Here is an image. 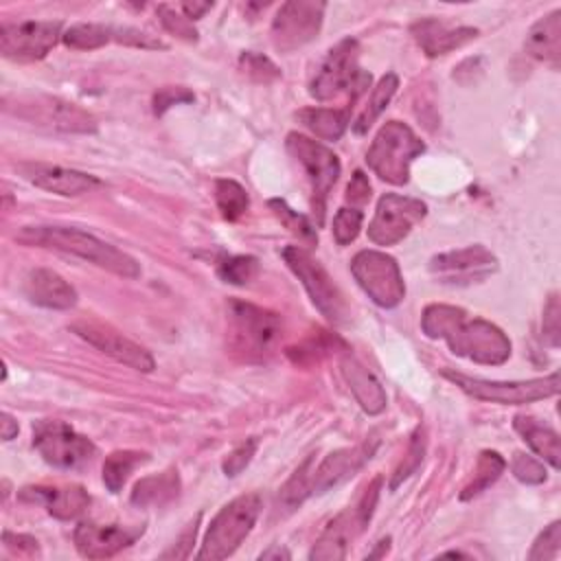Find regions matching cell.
Here are the masks:
<instances>
[{
	"label": "cell",
	"mask_w": 561,
	"mask_h": 561,
	"mask_svg": "<svg viewBox=\"0 0 561 561\" xmlns=\"http://www.w3.org/2000/svg\"><path fill=\"white\" fill-rule=\"evenodd\" d=\"M421 329L432 340H445L451 353L478 364L497 366L511 357L506 333L484 318H469L462 307L427 305L421 316Z\"/></svg>",
	"instance_id": "cell-1"
},
{
	"label": "cell",
	"mask_w": 561,
	"mask_h": 561,
	"mask_svg": "<svg viewBox=\"0 0 561 561\" xmlns=\"http://www.w3.org/2000/svg\"><path fill=\"white\" fill-rule=\"evenodd\" d=\"M15 239L26 245L37 248H50L59 252L75 254L83 261H90L112 274H118L123 278H136L140 276V265L134 256L127 252L114 248L107 241H101L99 237L70 228V226H26L22 228Z\"/></svg>",
	"instance_id": "cell-2"
},
{
	"label": "cell",
	"mask_w": 561,
	"mask_h": 561,
	"mask_svg": "<svg viewBox=\"0 0 561 561\" xmlns=\"http://www.w3.org/2000/svg\"><path fill=\"white\" fill-rule=\"evenodd\" d=\"M261 506H263V500L256 491L243 493L230 500L228 504H224L219 513L210 519V526L204 535L197 559L219 561L230 557L254 528Z\"/></svg>",
	"instance_id": "cell-3"
},
{
	"label": "cell",
	"mask_w": 561,
	"mask_h": 561,
	"mask_svg": "<svg viewBox=\"0 0 561 561\" xmlns=\"http://www.w3.org/2000/svg\"><path fill=\"white\" fill-rule=\"evenodd\" d=\"M425 151V142L401 121H388L375 136L366 151V162L381 180L390 184H405L410 180V164Z\"/></svg>",
	"instance_id": "cell-4"
},
{
	"label": "cell",
	"mask_w": 561,
	"mask_h": 561,
	"mask_svg": "<svg viewBox=\"0 0 561 561\" xmlns=\"http://www.w3.org/2000/svg\"><path fill=\"white\" fill-rule=\"evenodd\" d=\"M357 57L359 46L355 39L346 37L335 44L313 75L309 94L318 101H329L342 92H348L351 103H355V99L370 85V72H364L357 66Z\"/></svg>",
	"instance_id": "cell-5"
},
{
	"label": "cell",
	"mask_w": 561,
	"mask_h": 561,
	"mask_svg": "<svg viewBox=\"0 0 561 561\" xmlns=\"http://www.w3.org/2000/svg\"><path fill=\"white\" fill-rule=\"evenodd\" d=\"M228 327L232 348L248 359L265 357L283 329L278 313L237 298L228 302Z\"/></svg>",
	"instance_id": "cell-6"
},
{
	"label": "cell",
	"mask_w": 561,
	"mask_h": 561,
	"mask_svg": "<svg viewBox=\"0 0 561 561\" xmlns=\"http://www.w3.org/2000/svg\"><path fill=\"white\" fill-rule=\"evenodd\" d=\"M379 491H381V476H377L368 482V486L364 489V493L359 495V500L353 506H346L342 513H337L327 524V528L313 543L309 559H313V561L344 559L351 541L368 526V522L375 513L377 500H379Z\"/></svg>",
	"instance_id": "cell-7"
},
{
	"label": "cell",
	"mask_w": 561,
	"mask_h": 561,
	"mask_svg": "<svg viewBox=\"0 0 561 561\" xmlns=\"http://www.w3.org/2000/svg\"><path fill=\"white\" fill-rule=\"evenodd\" d=\"M443 377H447L451 383H456L462 392H467L473 399L502 403V405H522L533 403L539 399L554 397L559 392V373L552 370L546 377L526 379V381H489L480 377H469L456 370H443Z\"/></svg>",
	"instance_id": "cell-8"
},
{
	"label": "cell",
	"mask_w": 561,
	"mask_h": 561,
	"mask_svg": "<svg viewBox=\"0 0 561 561\" xmlns=\"http://www.w3.org/2000/svg\"><path fill=\"white\" fill-rule=\"evenodd\" d=\"M287 151L291 153V158L302 164L309 186H311V206L316 213V221L318 226H322L324 221V204H327V195L331 191V186L337 182L340 175V160L337 156L322 142L302 136L298 131L287 134L285 140Z\"/></svg>",
	"instance_id": "cell-9"
},
{
	"label": "cell",
	"mask_w": 561,
	"mask_h": 561,
	"mask_svg": "<svg viewBox=\"0 0 561 561\" xmlns=\"http://www.w3.org/2000/svg\"><path fill=\"white\" fill-rule=\"evenodd\" d=\"M283 259L289 265V270L298 276L302 287L307 289L311 302L316 309L333 324H344L348 309L344 302V296L340 287L333 283L329 272L316 261L305 248L300 245H287L283 250Z\"/></svg>",
	"instance_id": "cell-10"
},
{
	"label": "cell",
	"mask_w": 561,
	"mask_h": 561,
	"mask_svg": "<svg viewBox=\"0 0 561 561\" xmlns=\"http://www.w3.org/2000/svg\"><path fill=\"white\" fill-rule=\"evenodd\" d=\"M351 272L368 298L383 309H392L405 298L399 263L386 252L359 250L351 261Z\"/></svg>",
	"instance_id": "cell-11"
},
{
	"label": "cell",
	"mask_w": 561,
	"mask_h": 561,
	"mask_svg": "<svg viewBox=\"0 0 561 561\" xmlns=\"http://www.w3.org/2000/svg\"><path fill=\"white\" fill-rule=\"evenodd\" d=\"M33 447L39 451V456L59 469H77L92 460L96 447L94 443L75 432L64 421H37L33 425Z\"/></svg>",
	"instance_id": "cell-12"
},
{
	"label": "cell",
	"mask_w": 561,
	"mask_h": 561,
	"mask_svg": "<svg viewBox=\"0 0 561 561\" xmlns=\"http://www.w3.org/2000/svg\"><path fill=\"white\" fill-rule=\"evenodd\" d=\"M427 213L425 202L408 195L386 193L377 202L375 217L368 224V239L375 245H394L419 224Z\"/></svg>",
	"instance_id": "cell-13"
},
{
	"label": "cell",
	"mask_w": 561,
	"mask_h": 561,
	"mask_svg": "<svg viewBox=\"0 0 561 561\" xmlns=\"http://www.w3.org/2000/svg\"><path fill=\"white\" fill-rule=\"evenodd\" d=\"M59 37L61 24L53 20L4 22L0 26V53L7 59L35 61L46 57Z\"/></svg>",
	"instance_id": "cell-14"
},
{
	"label": "cell",
	"mask_w": 561,
	"mask_h": 561,
	"mask_svg": "<svg viewBox=\"0 0 561 561\" xmlns=\"http://www.w3.org/2000/svg\"><path fill=\"white\" fill-rule=\"evenodd\" d=\"M324 2L313 0H289L280 4L272 20V42L278 50L289 53L307 42H311L322 26Z\"/></svg>",
	"instance_id": "cell-15"
},
{
	"label": "cell",
	"mask_w": 561,
	"mask_h": 561,
	"mask_svg": "<svg viewBox=\"0 0 561 561\" xmlns=\"http://www.w3.org/2000/svg\"><path fill=\"white\" fill-rule=\"evenodd\" d=\"M497 270V259L484 245H467L430 259V274L445 285L480 283Z\"/></svg>",
	"instance_id": "cell-16"
},
{
	"label": "cell",
	"mask_w": 561,
	"mask_h": 561,
	"mask_svg": "<svg viewBox=\"0 0 561 561\" xmlns=\"http://www.w3.org/2000/svg\"><path fill=\"white\" fill-rule=\"evenodd\" d=\"M81 340H85L88 344H92L94 348L103 351L105 355H110L112 359L134 368V370H140V373H151L156 368V362L151 357V353L136 344L134 340L125 337L121 331H116L114 327L110 324H103V322H88V320H81V322H75L70 327Z\"/></svg>",
	"instance_id": "cell-17"
},
{
	"label": "cell",
	"mask_w": 561,
	"mask_h": 561,
	"mask_svg": "<svg viewBox=\"0 0 561 561\" xmlns=\"http://www.w3.org/2000/svg\"><path fill=\"white\" fill-rule=\"evenodd\" d=\"M15 114L61 131H75V134L96 131V121L90 112H85L77 103L61 101L57 96H35V99L22 101Z\"/></svg>",
	"instance_id": "cell-18"
},
{
	"label": "cell",
	"mask_w": 561,
	"mask_h": 561,
	"mask_svg": "<svg viewBox=\"0 0 561 561\" xmlns=\"http://www.w3.org/2000/svg\"><path fill=\"white\" fill-rule=\"evenodd\" d=\"M142 533L145 526L83 522L75 528V546L85 559H110L123 548L131 546Z\"/></svg>",
	"instance_id": "cell-19"
},
{
	"label": "cell",
	"mask_w": 561,
	"mask_h": 561,
	"mask_svg": "<svg viewBox=\"0 0 561 561\" xmlns=\"http://www.w3.org/2000/svg\"><path fill=\"white\" fill-rule=\"evenodd\" d=\"M64 44L75 50H94L110 42H123L140 48H164L160 39H153L147 33H140L136 28H116L110 24H96V22H79L64 31L61 35Z\"/></svg>",
	"instance_id": "cell-20"
},
{
	"label": "cell",
	"mask_w": 561,
	"mask_h": 561,
	"mask_svg": "<svg viewBox=\"0 0 561 561\" xmlns=\"http://www.w3.org/2000/svg\"><path fill=\"white\" fill-rule=\"evenodd\" d=\"M20 171L37 188H44V191L57 193V195H66V197L90 193L92 188L101 186V180L96 175H90V173H83L77 169H66L59 164L31 162V164H22Z\"/></svg>",
	"instance_id": "cell-21"
},
{
	"label": "cell",
	"mask_w": 561,
	"mask_h": 561,
	"mask_svg": "<svg viewBox=\"0 0 561 561\" xmlns=\"http://www.w3.org/2000/svg\"><path fill=\"white\" fill-rule=\"evenodd\" d=\"M375 451V443H362L357 447H344V449H335L329 456H324V460L320 465H316L313 469V484L311 491L313 495L327 493L329 489L342 484L344 480H348L351 476H355L364 462L370 458V454Z\"/></svg>",
	"instance_id": "cell-22"
},
{
	"label": "cell",
	"mask_w": 561,
	"mask_h": 561,
	"mask_svg": "<svg viewBox=\"0 0 561 561\" xmlns=\"http://www.w3.org/2000/svg\"><path fill=\"white\" fill-rule=\"evenodd\" d=\"M410 33L427 57L447 55L478 37V28H473V26H451L436 18L416 20L410 26Z\"/></svg>",
	"instance_id": "cell-23"
},
{
	"label": "cell",
	"mask_w": 561,
	"mask_h": 561,
	"mask_svg": "<svg viewBox=\"0 0 561 561\" xmlns=\"http://www.w3.org/2000/svg\"><path fill=\"white\" fill-rule=\"evenodd\" d=\"M20 500L24 502H42L46 511L57 519H75L90 506V495L79 484H66V486H24L20 491Z\"/></svg>",
	"instance_id": "cell-24"
},
{
	"label": "cell",
	"mask_w": 561,
	"mask_h": 561,
	"mask_svg": "<svg viewBox=\"0 0 561 561\" xmlns=\"http://www.w3.org/2000/svg\"><path fill=\"white\" fill-rule=\"evenodd\" d=\"M24 294L31 302L46 309H70L77 305L75 287L48 267H35L26 274Z\"/></svg>",
	"instance_id": "cell-25"
},
{
	"label": "cell",
	"mask_w": 561,
	"mask_h": 561,
	"mask_svg": "<svg viewBox=\"0 0 561 561\" xmlns=\"http://www.w3.org/2000/svg\"><path fill=\"white\" fill-rule=\"evenodd\" d=\"M344 381L348 383L353 397L357 399V403L362 405L364 412L368 414H379L383 412L388 397L383 386L377 381V377L351 353H344L342 362H340Z\"/></svg>",
	"instance_id": "cell-26"
},
{
	"label": "cell",
	"mask_w": 561,
	"mask_h": 561,
	"mask_svg": "<svg viewBox=\"0 0 561 561\" xmlns=\"http://www.w3.org/2000/svg\"><path fill=\"white\" fill-rule=\"evenodd\" d=\"M524 48L530 57L559 68L561 59V11L554 9L546 18L537 20L524 42Z\"/></svg>",
	"instance_id": "cell-27"
},
{
	"label": "cell",
	"mask_w": 561,
	"mask_h": 561,
	"mask_svg": "<svg viewBox=\"0 0 561 561\" xmlns=\"http://www.w3.org/2000/svg\"><path fill=\"white\" fill-rule=\"evenodd\" d=\"M513 425H515V430L522 434V438L528 443V447L537 456H541L546 462H550V467L559 469L561 440H559V434L548 423H541L535 416L517 414Z\"/></svg>",
	"instance_id": "cell-28"
},
{
	"label": "cell",
	"mask_w": 561,
	"mask_h": 561,
	"mask_svg": "<svg viewBox=\"0 0 561 561\" xmlns=\"http://www.w3.org/2000/svg\"><path fill=\"white\" fill-rule=\"evenodd\" d=\"M180 495V476L175 469H167L158 476L142 478L131 491V504L136 506H164Z\"/></svg>",
	"instance_id": "cell-29"
},
{
	"label": "cell",
	"mask_w": 561,
	"mask_h": 561,
	"mask_svg": "<svg viewBox=\"0 0 561 561\" xmlns=\"http://www.w3.org/2000/svg\"><path fill=\"white\" fill-rule=\"evenodd\" d=\"M296 116L309 131H313L322 140H337L348 125V110L305 107Z\"/></svg>",
	"instance_id": "cell-30"
},
{
	"label": "cell",
	"mask_w": 561,
	"mask_h": 561,
	"mask_svg": "<svg viewBox=\"0 0 561 561\" xmlns=\"http://www.w3.org/2000/svg\"><path fill=\"white\" fill-rule=\"evenodd\" d=\"M397 88H399V77H397L394 72H386V75L379 79V83H377V85L373 88V92H370V99H368L366 107L362 110V114H359L357 121L353 123L355 134H364V131L379 118V114L386 110V105H388L390 99L394 96Z\"/></svg>",
	"instance_id": "cell-31"
},
{
	"label": "cell",
	"mask_w": 561,
	"mask_h": 561,
	"mask_svg": "<svg viewBox=\"0 0 561 561\" xmlns=\"http://www.w3.org/2000/svg\"><path fill=\"white\" fill-rule=\"evenodd\" d=\"M149 460V454L145 451H131V449H123V451H112L105 462H103V482L112 493H118L123 489V484L127 482L129 473Z\"/></svg>",
	"instance_id": "cell-32"
},
{
	"label": "cell",
	"mask_w": 561,
	"mask_h": 561,
	"mask_svg": "<svg viewBox=\"0 0 561 561\" xmlns=\"http://www.w3.org/2000/svg\"><path fill=\"white\" fill-rule=\"evenodd\" d=\"M313 469H316V454L307 456L305 462L291 473V478L285 482V486L278 493V502L285 511L298 508L309 495H313Z\"/></svg>",
	"instance_id": "cell-33"
},
{
	"label": "cell",
	"mask_w": 561,
	"mask_h": 561,
	"mask_svg": "<svg viewBox=\"0 0 561 561\" xmlns=\"http://www.w3.org/2000/svg\"><path fill=\"white\" fill-rule=\"evenodd\" d=\"M504 469H506V460H504L497 451H491V449L480 451L478 465H476V471H473V478H471V482L462 489L460 500H471V497L480 495L482 491H486V489L502 476Z\"/></svg>",
	"instance_id": "cell-34"
},
{
	"label": "cell",
	"mask_w": 561,
	"mask_h": 561,
	"mask_svg": "<svg viewBox=\"0 0 561 561\" xmlns=\"http://www.w3.org/2000/svg\"><path fill=\"white\" fill-rule=\"evenodd\" d=\"M215 202H217L221 217L228 221L239 219L250 206L248 191L239 182L228 180V178H221L215 182Z\"/></svg>",
	"instance_id": "cell-35"
},
{
	"label": "cell",
	"mask_w": 561,
	"mask_h": 561,
	"mask_svg": "<svg viewBox=\"0 0 561 561\" xmlns=\"http://www.w3.org/2000/svg\"><path fill=\"white\" fill-rule=\"evenodd\" d=\"M256 272H259V261L256 256H250V254L224 256L217 263V276L230 285H245L256 276Z\"/></svg>",
	"instance_id": "cell-36"
},
{
	"label": "cell",
	"mask_w": 561,
	"mask_h": 561,
	"mask_svg": "<svg viewBox=\"0 0 561 561\" xmlns=\"http://www.w3.org/2000/svg\"><path fill=\"white\" fill-rule=\"evenodd\" d=\"M270 208L274 210V215L278 217V221L291 232L296 234L305 245H313L318 241L316 228L309 224V219L300 213H296L294 208L287 206L285 199H270Z\"/></svg>",
	"instance_id": "cell-37"
},
{
	"label": "cell",
	"mask_w": 561,
	"mask_h": 561,
	"mask_svg": "<svg viewBox=\"0 0 561 561\" xmlns=\"http://www.w3.org/2000/svg\"><path fill=\"white\" fill-rule=\"evenodd\" d=\"M425 447H427V438H425V430L423 427H416L412 438H410V445H408V451L403 456V460L397 465L394 473H392V480H390V491H394L403 480H408L423 462V456H425Z\"/></svg>",
	"instance_id": "cell-38"
},
{
	"label": "cell",
	"mask_w": 561,
	"mask_h": 561,
	"mask_svg": "<svg viewBox=\"0 0 561 561\" xmlns=\"http://www.w3.org/2000/svg\"><path fill=\"white\" fill-rule=\"evenodd\" d=\"M362 221H364V213L357 208H340L333 217V239L340 245H346L351 241L357 239L359 230H362Z\"/></svg>",
	"instance_id": "cell-39"
},
{
	"label": "cell",
	"mask_w": 561,
	"mask_h": 561,
	"mask_svg": "<svg viewBox=\"0 0 561 561\" xmlns=\"http://www.w3.org/2000/svg\"><path fill=\"white\" fill-rule=\"evenodd\" d=\"M239 64H241V70H243L250 79H254V81H259V83H270V81H274V79L280 77V70L272 64V59H267L265 55L252 53V50L243 53V55L239 57Z\"/></svg>",
	"instance_id": "cell-40"
},
{
	"label": "cell",
	"mask_w": 561,
	"mask_h": 561,
	"mask_svg": "<svg viewBox=\"0 0 561 561\" xmlns=\"http://www.w3.org/2000/svg\"><path fill=\"white\" fill-rule=\"evenodd\" d=\"M559 543H561V522L554 519L550 526L543 528V533H539V537L535 539L528 552V559L530 561L554 559L559 554Z\"/></svg>",
	"instance_id": "cell-41"
},
{
	"label": "cell",
	"mask_w": 561,
	"mask_h": 561,
	"mask_svg": "<svg viewBox=\"0 0 561 561\" xmlns=\"http://www.w3.org/2000/svg\"><path fill=\"white\" fill-rule=\"evenodd\" d=\"M156 11H158V15H160L162 26H164L169 33H173V35L186 39V42H195V39H197V31H195L193 22H191L182 11H178L175 7H169V4H158Z\"/></svg>",
	"instance_id": "cell-42"
},
{
	"label": "cell",
	"mask_w": 561,
	"mask_h": 561,
	"mask_svg": "<svg viewBox=\"0 0 561 561\" xmlns=\"http://www.w3.org/2000/svg\"><path fill=\"white\" fill-rule=\"evenodd\" d=\"M256 447H259V438H254V436H252V438H245L243 443H239V445L224 458V462H221L224 473H226L228 478L239 476V473L250 465V460L254 458Z\"/></svg>",
	"instance_id": "cell-43"
},
{
	"label": "cell",
	"mask_w": 561,
	"mask_h": 561,
	"mask_svg": "<svg viewBox=\"0 0 561 561\" xmlns=\"http://www.w3.org/2000/svg\"><path fill=\"white\" fill-rule=\"evenodd\" d=\"M511 471L513 476L524 482V484H541L546 480V469L543 462H539L537 458L517 451L511 460Z\"/></svg>",
	"instance_id": "cell-44"
},
{
	"label": "cell",
	"mask_w": 561,
	"mask_h": 561,
	"mask_svg": "<svg viewBox=\"0 0 561 561\" xmlns=\"http://www.w3.org/2000/svg\"><path fill=\"white\" fill-rule=\"evenodd\" d=\"M195 96L188 88L184 85H164L158 88V92L153 94V114L162 116L169 107L180 105V103H191Z\"/></svg>",
	"instance_id": "cell-45"
},
{
	"label": "cell",
	"mask_w": 561,
	"mask_h": 561,
	"mask_svg": "<svg viewBox=\"0 0 561 561\" xmlns=\"http://www.w3.org/2000/svg\"><path fill=\"white\" fill-rule=\"evenodd\" d=\"M543 340L550 346H559L561 342V307L557 294H550L543 307Z\"/></svg>",
	"instance_id": "cell-46"
},
{
	"label": "cell",
	"mask_w": 561,
	"mask_h": 561,
	"mask_svg": "<svg viewBox=\"0 0 561 561\" xmlns=\"http://www.w3.org/2000/svg\"><path fill=\"white\" fill-rule=\"evenodd\" d=\"M2 543L7 546V550L15 552L18 557H39V543L31 535L4 530L2 533Z\"/></svg>",
	"instance_id": "cell-47"
},
{
	"label": "cell",
	"mask_w": 561,
	"mask_h": 561,
	"mask_svg": "<svg viewBox=\"0 0 561 561\" xmlns=\"http://www.w3.org/2000/svg\"><path fill=\"white\" fill-rule=\"evenodd\" d=\"M197 524H199V515H197L191 524H186V528H184V533L180 535V539H178V541L173 543V548L167 550L162 557H164V559H169V557L186 559V557H188V548H191V543L195 541V535H197Z\"/></svg>",
	"instance_id": "cell-48"
},
{
	"label": "cell",
	"mask_w": 561,
	"mask_h": 561,
	"mask_svg": "<svg viewBox=\"0 0 561 561\" xmlns=\"http://www.w3.org/2000/svg\"><path fill=\"white\" fill-rule=\"evenodd\" d=\"M346 199L351 204H366L370 199V182L362 171H355L348 186H346Z\"/></svg>",
	"instance_id": "cell-49"
},
{
	"label": "cell",
	"mask_w": 561,
	"mask_h": 561,
	"mask_svg": "<svg viewBox=\"0 0 561 561\" xmlns=\"http://www.w3.org/2000/svg\"><path fill=\"white\" fill-rule=\"evenodd\" d=\"M210 7H213L210 2H182L178 9L193 22V20L202 18Z\"/></svg>",
	"instance_id": "cell-50"
},
{
	"label": "cell",
	"mask_w": 561,
	"mask_h": 561,
	"mask_svg": "<svg viewBox=\"0 0 561 561\" xmlns=\"http://www.w3.org/2000/svg\"><path fill=\"white\" fill-rule=\"evenodd\" d=\"M15 436H18V421L9 412H2V440H11Z\"/></svg>",
	"instance_id": "cell-51"
},
{
	"label": "cell",
	"mask_w": 561,
	"mask_h": 561,
	"mask_svg": "<svg viewBox=\"0 0 561 561\" xmlns=\"http://www.w3.org/2000/svg\"><path fill=\"white\" fill-rule=\"evenodd\" d=\"M267 557H289V554H287L285 550H278V548H276V550H267V552L261 554V559H267Z\"/></svg>",
	"instance_id": "cell-52"
},
{
	"label": "cell",
	"mask_w": 561,
	"mask_h": 561,
	"mask_svg": "<svg viewBox=\"0 0 561 561\" xmlns=\"http://www.w3.org/2000/svg\"><path fill=\"white\" fill-rule=\"evenodd\" d=\"M445 557H465L462 552H445Z\"/></svg>",
	"instance_id": "cell-53"
}]
</instances>
